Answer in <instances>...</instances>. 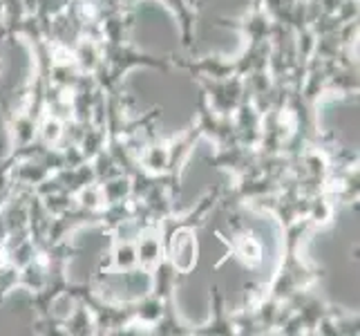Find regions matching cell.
I'll return each mask as SVG.
<instances>
[{
  "label": "cell",
  "mask_w": 360,
  "mask_h": 336,
  "mask_svg": "<svg viewBox=\"0 0 360 336\" xmlns=\"http://www.w3.org/2000/svg\"><path fill=\"white\" fill-rule=\"evenodd\" d=\"M240 256L246 260V263L257 265L259 258H262V249H259V244L253 238H244L242 244H240Z\"/></svg>",
  "instance_id": "cell-3"
},
{
  "label": "cell",
  "mask_w": 360,
  "mask_h": 336,
  "mask_svg": "<svg viewBox=\"0 0 360 336\" xmlns=\"http://www.w3.org/2000/svg\"><path fill=\"white\" fill-rule=\"evenodd\" d=\"M60 135H63V130H60L58 119H56V117H49V119L43 123V137H45L47 142H56Z\"/></svg>",
  "instance_id": "cell-6"
},
{
  "label": "cell",
  "mask_w": 360,
  "mask_h": 336,
  "mask_svg": "<svg viewBox=\"0 0 360 336\" xmlns=\"http://www.w3.org/2000/svg\"><path fill=\"white\" fill-rule=\"evenodd\" d=\"M159 254H161L159 238H155V235H143L139 240V247H136V263L150 267L159 260Z\"/></svg>",
  "instance_id": "cell-1"
},
{
  "label": "cell",
  "mask_w": 360,
  "mask_h": 336,
  "mask_svg": "<svg viewBox=\"0 0 360 336\" xmlns=\"http://www.w3.org/2000/svg\"><path fill=\"white\" fill-rule=\"evenodd\" d=\"M77 56H79V63L83 66V70H92L98 63V54H96L94 43H83Z\"/></svg>",
  "instance_id": "cell-4"
},
{
  "label": "cell",
  "mask_w": 360,
  "mask_h": 336,
  "mask_svg": "<svg viewBox=\"0 0 360 336\" xmlns=\"http://www.w3.org/2000/svg\"><path fill=\"white\" fill-rule=\"evenodd\" d=\"M161 316V303L159 301H146L139 305V318L148 321V323H155Z\"/></svg>",
  "instance_id": "cell-5"
},
{
  "label": "cell",
  "mask_w": 360,
  "mask_h": 336,
  "mask_svg": "<svg viewBox=\"0 0 360 336\" xmlns=\"http://www.w3.org/2000/svg\"><path fill=\"white\" fill-rule=\"evenodd\" d=\"M112 260L119 269H132L136 265V249L128 242H123L115 249Z\"/></svg>",
  "instance_id": "cell-2"
}]
</instances>
